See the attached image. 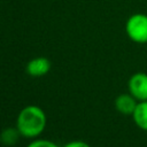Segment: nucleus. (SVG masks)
Listing matches in <instances>:
<instances>
[{
    "instance_id": "5",
    "label": "nucleus",
    "mask_w": 147,
    "mask_h": 147,
    "mask_svg": "<svg viewBox=\"0 0 147 147\" xmlns=\"http://www.w3.org/2000/svg\"><path fill=\"white\" fill-rule=\"evenodd\" d=\"M136 100L137 99L132 94H121L115 100V107L121 114L132 115L138 105Z\"/></svg>"
},
{
    "instance_id": "8",
    "label": "nucleus",
    "mask_w": 147,
    "mask_h": 147,
    "mask_svg": "<svg viewBox=\"0 0 147 147\" xmlns=\"http://www.w3.org/2000/svg\"><path fill=\"white\" fill-rule=\"evenodd\" d=\"M26 147H60L57 146L55 142L51 141V140H46V139H36L33 141H31Z\"/></svg>"
},
{
    "instance_id": "9",
    "label": "nucleus",
    "mask_w": 147,
    "mask_h": 147,
    "mask_svg": "<svg viewBox=\"0 0 147 147\" xmlns=\"http://www.w3.org/2000/svg\"><path fill=\"white\" fill-rule=\"evenodd\" d=\"M63 147H91V146L87 142L82 141V140H72V141L67 142Z\"/></svg>"
},
{
    "instance_id": "6",
    "label": "nucleus",
    "mask_w": 147,
    "mask_h": 147,
    "mask_svg": "<svg viewBox=\"0 0 147 147\" xmlns=\"http://www.w3.org/2000/svg\"><path fill=\"white\" fill-rule=\"evenodd\" d=\"M132 115L136 124L140 129L147 131V100L139 102Z\"/></svg>"
},
{
    "instance_id": "7",
    "label": "nucleus",
    "mask_w": 147,
    "mask_h": 147,
    "mask_svg": "<svg viewBox=\"0 0 147 147\" xmlns=\"http://www.w3.org/2000/svg\"><path fill=\"white\" fill-rule=\"evenodd\" d=\"M21 136V133L18 132L17 127L13 129V127H9V129H6L1 132L0 134V139L1 141L5 144V145H9V146H13L17 142L18 140V137Z\"/></svg>"
},
{
    "instance_id": "1",
    "label": "nucleus",
    "mask_w": 147,
    "mask_h": 147,
    "mask_svg": "<svg viewBox=\"0 0 147 147\" xmlns=\"http://www.w3.org/2000/svg\"><path fill=\"white\" fill-rule=\"evenodd\" d=\"M47 124V117L45 111L38 106L24 107L16 119V127L22 137L37 138L39 137Z\"/></svg>"
},
{
    "instance_id": "3",
    "label": "nucleus",
    "mask_w": 147,
    "mask_h": 147,
    "mask_svg": "<svg viewBox=\"0 0 147 147\" xmlns=\"http://www.w3.org/2000/svg\"><path fill=\"white\" fill-rule=\"evenodd\" d=\"M129 91L137 100H147V75L138 72L133 75L129 80Z\"/></svg>"
},
{
    "instance_id": "4",
    "label": "nucleus",
    "mask_w": 147,
    "mask_h": 147,
    "mask_svg": "<svg viewBox=\"0 0 147 147\" xmlns=\"http://www.w3.org/2000/svg\"><path fill=\"white\" fill-rule=\"evenodd\" d=\"M51 70V61L44 56L34 57L26 64V72L32 77H41L48 74Z\"/></svg>"
},
{
    "instance_id": "2",
    "label": "nucleus",
    "mask_w": 147,
    "mask_h": 147,
    "mask_svg": "<svg viewBox=\"0 0 147 147\" xmlns=\"http://www.w3.org/2000/svg\"><path fill=\"white\" fill-rule=\"evenodd\" d=\"M127 33L131 39L138 42L147 41V17L136 15L127 22Z\"/></svg>"
}]
</instances>
